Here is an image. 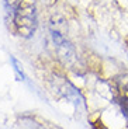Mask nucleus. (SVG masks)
Wrapping results in <instances>:
<instances>
[{"label": "nucleus", "instance_id": "1", "mask_svg": "<svg viewBox=\"0 0 128 129\" xmlns=\"http://www.w3.org/2000/svg\"><path fill=\"white\" fill-rule=\"evenodd\" d=\"M14 31L20 37L30 38L37 28V11L34 0H21L13 13Z\"/></svg>", "mask_w": 128, "mask_h": 129}, {"label": "nucleus", "instance_id": "2", "mask_svg": "<svg viewBox=\"0 0 128 129\" xmlns=\"http://www.w3.org/2000/svg\"><path fill=\"white\" fill-rule=\"evenodd\" d=\"M11 62H13L14 64V72H16V76L18 80H24L26 79V76H24V72H23V66L20 64V62L17 60V59L11 58Z\"/></svg>", "mask_w": 128, "mask_h": 129}, {"label": "nucleus", "instance_id": "3", "mask_svg": "<svg viewBox=\"0 0 128 129\" xmlns=\"http://www.w3.org/2000/svg\"><path fill=\"white\" fill-rule=\"evenodd\" d=\"M20 2H21V0H4V6H6V9L9 10V13L13 14L14 11H16L17 6L20 4Z\"/></svg>", "mask_w": 128, "mask_h": 129}, {"label": "nucleus", "instance_id": "4", "mask_svg": "<svg viewBox=\"0 0 128 129\" xmlns=\"http://www.w3.org/2000/svg\"><path fill=\"white\" fill-rule=\"evenodd\" d=\"M121 108H122V112L128 116V98H122L121 100Z\"/></svg>", "mask_w": 128, "mask_h": 129}]
</instances>
